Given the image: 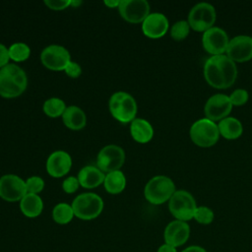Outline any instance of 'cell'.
Returning a JSON list of instances; mask_svg holds the SVG:
<instances>
[{"mask_svg": "<svg viewBox=\"0 0 252 252\" xmlns=\"http://www.w3.org/2000/svg\"><path fill=\"white\" fill-rule=\"evenodd\" d=\"M45 167L50 176L54 178L63 177L72 167V158L63 150L54 151L48 156Z\"/></svg>", "mask_w": 252, "mask_h": 252, "instance_id": "17", "label": "cell"}, {"mask_svg": "<svg viewBox=\"0 0 252 252\" xmlns=\"http://www.w3.org/2000/svg\"><path fill=\"white\" fill-rule=\"evenodd\" d=\"M64 72L68 77L72 79H77L82 75V67L79 63L71 60V62L65 68Z\"/></svg>", "mask_w": 252, "mask_h": 252, "instance_id": "34", "label": "cell"}, {"mask_svg": "<svg viewBox=\"0 0 252 252\" xmlns=\"http://www.w3.org/2000/svg\"><path fill=\"white\" fill-rule=\"evenodd\" d=\"M175 191V184L171 178L165 175H156L146 183L144 197L153 205H161L168 202Z\"/></svg>", "mask_w": 252, "mask_h": 252, "instance_id": "4", "label": "cell"}, {"mask_svg": "<svg viewBox=\"0 0 252 252\" xmlns=\"http://www.w3.org/2000/svg\"><path fill=\"white\" fill-rule=\"evenodd\" d=\"M214 219H215L214 211L207 206H198L193 218V220H195L198 223L204 224V225L212 223Z\"/></svg>", "mask_w": 252, "mask_h": 252, "instance_id": "29", "label": "cell"}, {"mask_svg": "<svg viewBox=\"0 0 252 252\" xmlns=\"http://www.w3.org/2000/svg\"><path fill=\"white\" fill-rule=\"evenodd\" d=\"M103 4L108 7L109 9H113V8H118L119 4H120V1L118 0H105L103 1Z\"/></svg>", "mask_w": 252, "mask_h": 252, "instance_id": "38", "label": "cell"}, {"mask_svg": "<svg viewBox=\"0 0 252 252\" xmlns=\"http://www.w3.org/2000/svg\"><path fill=\"white\" fill-rule=\"evenodd\" d=\"M103 187L109 194L116 195L121 193L126 187V177L123 171L115 170L105 173Z\"/></svg>", "mask_w": 252, "mask_h": 252, "instance_id": "24", "label": "cell"}, {"mask_svg": "<svg viewBox=\"0 0 252 252\" xmlns=\"http://www.w3.org/2000/svg\"><path fill=\"white\" fill-rule=\"evenodd\" d=\"M75 217L73 208L67 203H58L52 210V219L58 224H67Z\"/></svg>", "mask_w": 252, "mask_h": 252, "instance_id": "25", "label": "cell"}, {"mask_svg": "<svg viewBox=\"0 0 252 252\" xmlns=\"http://www.w3.org/2000/svg\"><path fill=\"white\" fill-rule=\"evenodd\" d=\"M44 180L37 175H32L26 180L27 193L38 194L44 189Z\"/></svg>", "mask_w": 252, "mask_h": 252, "instance_id": "30", "label": "cell"}, {"mask_svg": "<svg viewBox=\"0 0 252 252\" xmlns=\"http://www.w3.org/2000/svg\"><path fill=\"white\" fill-rule=\"evenodd\" d=\"M190 225L186 221L174 220L168 222L163 231L164 243L175 248L184 245L190 237Z\"/></svg>", "mask_w": 252, "mask_h": 252, "instance_id": "16", "label": "cell"}, {"mask_svg": "<svg viewBox=\"0 0 252 252\" xmlns=\"http://www.w3.org/2000/svg\"><path fill=\"white\" fill-rule=\"evenodd\" d=\"M10 61L8 47L3 43H0V69L8 65Z\"/></svg>", "mask_w": 252, "mask_h": 252, "instance_id": "35", "label": "cell"}, {"mask_svg": "<svg viewBox=\"0 0 252 252\" xmlns=\"http://www.w3.org/2000/svg\"><path fill=\"white\" fill-rule=\"evenodd\" d=\"M27 194L26 180L9 173L0 177V198L7 202H18Z\"/></svg>", "mask_w": 252, "mask_h": 252, "instance_id": "11", "label": "cell"}, {"mask_svg": "<svg viewBox=\"0 0 252 252\" xmlns=\"http://www.w3.org/2000/svg\"><path fill=\"white\" fill-rule=\"evenodd\" d=\"M61 117L63 124L68 129L74 131H78L85 128L87 124V116L85 111L77 105L67 106Z\"/></svg>", "mask_w": 252, "mask_h": 252, "instance_id": "21", "label": "cell"}, {"mask_svg": "<svg viewBox=\"0 0 252 252\" xmlns=\"http://www.w3.org/2000/svg\"><path fill=\"white\" fill-rule=\"evenodd\" d=\"M225 55L234 63H243L252 59V37L236 35L229 39Z\"/></svg>", "mask_w": 252, "mask_h": 252, "instance_id": "15", "label": "cell"}, {"mask_svg": "<svg viewBox=\"0 0 252 252\" xmlns=\"http://www.w3.org/2000/svg\"><path fill=\"white\" fill-rule=\"evenodd\" d=\"M197 203L194 196L186 190H176L168 201V210L175 220L188 221L193 220Z\"/></svg>", "mask_w": 252, "mask_h": 252, "instance_id": "7", "label": "cell"}, {"mask_svg": "<svg viewBox=\"0 0 252 252\" xmlns=\"http://www.w3.org/2000/svg\"><path fill=\"white\" fill-rule=\"evenodd\" d=\"M169 29V22L166 16L162 13L155 12L150 15L142 23L143 33L153 39L162 37Z\"/></svg>", "mask_w": 252, "mask_h": 252, "instance_id": "18", "label": "cell"}, {"mask_svg": "<svg viewBox=\"0 0 252 252\" xmlns=\"http://www.w3.org/2000/svg\"><path fill=\"white\" fill-rule=\"evenodd\" d=\"M191 141L198 147L210 148L220 139L218 124L206 117L195 121L189 130Z\"/></svg>", "mask_w": 252, "mask_h": 252, "instance_id": "6", "label": "cell"}, {"mask_svg": "<svg viewBox=\"0 0 252 252\" xmlns=\"http://www.w3.org/2000/svg\"><path fill=\"white\" fill-rule=\"evenodd\" d=\"M20 210L27 218H36L43 211V201L38 194L27 193L20 201Z\"/></svg>", "mask_w": 252, "mask_h": 252, "instance_id": "22", "label": "cell"}, {"mask_svg": "<svg viewBox=\"0 0 252 252\" xmlns=\"http://www.w3.org/2000/svg\"><path fill=\"white\" fill-rule=\"evenodd\" d=\"M220 135L226 140L238 139L243 133L242 123L235 117L227 116L218 123Z\"/></svg>", "mask_w": 252, "mask_h": 252, "instance_id": "23", "label": "cell"}, {"mask_svg": "<svg viewBox=\"0 0 252 252\" xmlns=\"http://www.w3.org/2000/svg\"><path fill=\"white\" fill-rule=\"evenodd\" d=\"M229 38L226 32L219 27H213L203 32L202 45L211 56L225 54Z\"/></svg>", "mask_w": 252, "mask_h": 252, "instance_id": "12", "label": "cell"}, {"mask_svg": "<svg viewBox=\"0 0 252 252\" xmlns=\"http://www.w3.org/2000/svg\"><path fill=\"white\" fill-rule=\"evenodd\" d=\"M66 107V103L63 99L59 97H50L43 102L42 110L48 117L57 118L63 115Z\"/></svg>", "mask_w": 252, "mask_h": 252, "instance_id": "26", "label": "cell"}, {"mask_svg": "<svg viewBox=\"0 0 252 252\" xmlns=\"http://www.w3.org/2000/svg\"><path fill=\"white\" fill-rule=\"evenodd\" d=\"M233 105L229 96L224 94H215L210 96L204 106V113L206 118L220 122V120L229 116Z\"/></svg>", "mask_w": 252, "mask_h": 252, "instance_id": "14", "label": "cell"}, {"mask_svg": "<svg viewBox=\"0 0 252 252\" xmlns=\"http://www.w3.org/2000/svg\"><path fill=\"white\" fill-rule=\"evenodd\" d=\"M125 162V152L117 145L104 146L96 156V166L104 173L120 170Z\"/></svg>", "mask_w": 252, "mask_h": 252, "instance_id": "9", "label": "cell"}, {"mask_svg": "<svg viewBox=\"0 0 252 252\" xmlns=\"http://www.w3.org/2000/svg\"><path fill=\"white\" fill-rule=\"evenodd\" d=\"M10 60L14 62H23L29 59L31 48L25 42H15L8 47Z\"/></svg>", "mask_w": 252, "mask_h": 252, "instance_id": "27", "label": "cell"}, {"mask_svg": "<svg viewBox=\"0 0 252 252\" xmlns=\"http://www.w3.org/2000/svg\"><path fill=\"white\" fill-rule=\"evenodd\" d=\"M228 96L233 106L244 105L249 99V94L244 89H236Z\"/></svg>", "mask_w": 252, "mask_h": 252, "instance_id": "31", "label": "cell"}, {"mask_svg": "<svg viewBox=\"0 0 252 252\" xmlns=\"http://www.w3.org/2000/svg\"><path fill=\"white\" fill-rule=\"evenodd\" d=\"M46 7L53 11H62L71 6V0H44Z\"/></svg>", "mask_w": 252, "mask_h": 252, "instance_id": "33", "label": "cell"}, {"mask_svg": "<svg viewBox=\"0 0 252 252\" xmlns=\"http://www.w3.org/2000/svg\"><path fill=\"white\" fill-rule=\"evenodd\" d=\"M203 74L206 82L218 90L233 86L237 79V67L225 54L209 57L204 64Z\"/></svg>", "mask_w": 252, "mask_h": 252, "instance_id": "1", "label": "cell"}, {"mask_svg": "<svg viewBox=\"0 0 252 252\" xmlns=\"http://www.w3.org/2000/svg\"><path fill=\"white\" fill-rule=\"evenodd\" d=\"M40 62L51 71H64L71 62V55L66 47L59 44H50L40 52Z\"/></svg>", "mask_w": 252, "mask_h": 252, "instance_id": "10", "label": "cell"}, {"mask_svg": "<svg viewBox=\"0 0 252 252\" xmlns=\"http://www.w3.org/2000/svg\"><path fill=\"white\" fill-rule=\"evenodd\" d=\"M217 20L215 7L207 2H200L194 5L188 13L187 22L191 30L205 32L213 28Z\"/></svg>", "mask_w": 252, "mask_h": 252, "instance_id": "8", "label": "cell"}, {"mask_svg": "<svg viewBox=\"0 0 252 252\" xmlns=\"http://www.w3.org/2000/svg\"><path fill=\"white\" fill-rule=\"evenodd\" d=\"M27 88L28 76L22 67L9 63L0 69V96L15 98L23 94Z\"/></svg>", "mask_w": 252, "mask_h": 252, "instance_id": "2", "label": "cell"}, {"mask_svg": "<svg viewBox=\"0 0 252 252\" xmlns=\"http://www.w3.org/2000/svg\"><path fill=\"white\" fill-rule=\"evenodd\" d=\"M130 134L137 143L147 144L154 137V128L148 120L136 117L130 123Z\"/></svg>", "mask_w": 252, "mask_h": 252, "instance_id": "20", "label": "cell"}, {"mask_svg": "<svg viewBox=\"0 0 252 252\" xmlns=\"http://www.w3.org/2000/svg\"><path fill=\"white\" fill-rule=\"evenodd\" d=\"M118 12L122 19L130 24H142L150 15V4L146 0H121Z\"/></svg>", "mask_w": 252, "mask_h": 252, "instance_id": "13", "label": "cell"}, {"mask_svg": "<svg viewBox=\"0 0 252 252\" xmlns=\"http://www.w3.org/2000/svg\"><path fill=\"white\" fill-rule=\"evenodd\" d=\"M71 206L76 218L83 220H91L101 214L103 200L94 192H85L75 197Z\"/></svg>", "mask_w": 252, "mask_h": 252, "instance_id": "5", "label": "cell"}, {"mask_svg": "<svg viewBox=\"0 0 252 252\" xmlns=\"http://www.w3.org/2000/svg\"><path fill=\"white\" fill-rule=\"evenodd\" d=\"M181 252H208V251L200 245H190L184 248Z\"/></svg>", "mask_w": 252, "mask_h": 252, "instance_id": "36", "label": "cell"}, {"mask_svg": "<svg viewBox=\"0 0 252 252\" xmlns=\"http://www.w3.org/2000/svg\"><path fill=\"white\" fill-rule=\"evenodd\" d=\"M105 173L96 165H86L82 167L77 175L80 186L86 189H94L103 184Z\"/></svg>", "mask_w": 252, "mask_h": 252, "instance_id": "19", "label": "cell"}, {"mask_svg": "<svg viewBox=\"0 0 252 252\" xmlns=\"http://www.w3.org/2000/svg\"><path fill=\"white\" fill-rule=\"evenodd\" d=\"M190 26L187 22V20H180V21H177L175 22L172 27L170 28V31H169V33H170V36L172 39L176 40V41H181V40H184L188 35H189V32H190Z\"/></svg>", "mask_w": 252, "mask_h": 252, "instance_id": "28", "label": "cell"}, {"mask_svg": "<svg viewBox=\"0 0 252 252\" xmlns=\"http://www.w3.org/2000/svg\"><path fill=\"white\" fill-rule=\"evenodd\" d=\"M157 252H177V249L169 244H166V243H163L161 244L158 248V251Z\"/></svg>", "mask_w": 252, "mask_h": 252, "instance_id": "37", "label": "cell"}, {"mask_svg": "<svg viewBox=\"0 0 252 252\" xmlns=\"http://www.w3.org/2000/svg\"><path fill=\"white\" fill-rule=\"evenodd\" d=\"M80 187L79 180L76 176H68L62 182V189L67 194L75 193Z\"/></svg>", "mask_w": 252, "mask_h": 252, "instance_id": "32", "label": "cell"}, {"mask_svg": "<svg viewBox=\"0 0 252 252\" xmlns=\"http://www.w3.org/2000/svg\"><path fill=\"white\" fill-rule=\"evenodd\" d=\"M108 108L112 117L120 123H131L137 115L138 105L132 94L126 92H116L108 100Z\"/></svg>", "mask_w": 252, "mask_h": 252, "instance_id": "3", "label": "cell"}, {"mask_svg": "<svg viewBox=\"0 0 252 252\" xmlns=\"http://www.w3.org/2000/svg\"><path fill=\"white\" fill-rule=\"evenodd\" d=\"M83 2L82 1H79V0H71V6L70 7H74V8H77L79 7Z\"/></svg>", "mask_w": 252, "mask_h": 252, "instance_id": "39", "label": "cell"}]
</instances>
